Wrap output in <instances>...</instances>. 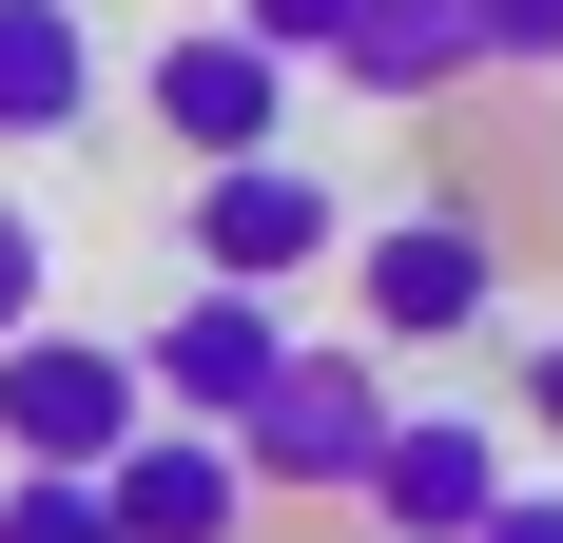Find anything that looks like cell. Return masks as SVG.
<instances>
[{
    "mask_svg": "<svg viewBox=\"0 0 563 543\" xmlns=\"http://www.w3.org/2000/svg\"><path fill=\"white\" fill-rule=\"evenodd\" d=\"M486 505H506V428L486 408H408L389 466H369V543H486Z\"/></svg>",
    "mask_w": 563,
    "mask_h": 543,
    "instance_id": "cell-7",
    "label": "cell"
},
{
    "mask_svg": "<svg viewBox=\"0 0 563 543\" xmlns=\"http://www.w3.org/2000/svg\"><path fill=\"white\" fill-rule=\"evenodd\" d=\"M525 428L563 446V330H525Z\"/></svg>",
    "mask_w": 563,
    "mask_h": 543,
    "instance_id": "cell-15",
    "label": "cell"
},
{
    "mask_svg": "<svg viewBox=\"0 0 563 543\" xmlns=\"http://www.w3.org/2000/svg\"><path fill=\"white\" fill-rule=\"evenodd\" d=\"M98 136V0H0V156Z\"/></svg>",
    "mask_w": 563,
    "mask_h": 543,
    "instance_id": "cell-9",
    "label": "cell"
},
{
    "mask_svg": "<svg viewBox=\"0 0 563 543\" xmlns=\"http://www.w3.org/2000/svg\"><path fill=\"white\" fill-rule=\"evenodd\" d=\"M20 330H58V233H40V195H0V350Z\"/></svg>",
    "mask_w": 563,
    "mask_h": 543,
    "instance_id": "cell-11",
    "label": "cell"
},
{
    "mask_svg": "<svg viewBox=\"0 0 563 543\" xmlns=\"http://www.w3.org/2000/svg\"><path fill=\"white\" fill-rule=\"evenodd\" d=\"M136 98H156V136L195 175H233V156H291V98H311V78L253 58V20H175V40L136 58Z\"/></svg>",
    "mask_w": 563,
    "mask_h": 543,
    "instance_id": "cell-4",
    "label": "cell"
},
{
    "mask_svg": "<svg viewBox=\"0 0 563 543\" xmlns=\"http://www.w3.org/2000/svg\"><path fill=\"white\" fill-rule=\"evenodd\" d=\"M350 291H369V350H466V330L506 311V233L486 195H408V214L350 233Z\"/></svg>",
    "mask_w": 563,
    "mask_h": 543,
    "instance_id": "cell-3",
    "label": "cell"
},
{
    "mask_svg": "<svg viewBox=\"0 0 563 543\" xmlns=\"http://www.w3.org/2000/svg\"><path fill=\"white\" fill-rule=\"evenodd\" d=\"M389 428H408L389 350H291V388L253 408V428H233V466H253V505H369Z\"/></svg>",
    "mask_w": 563,
    "mask_h": 543,
    "instance_id": "cell-2",
    "label": "cell"
},
{
    "mask_svg": "<svg viewBox=\"0 0 563 543\" xmlns=\"http://www.w3.org/2000/svg\"><path fill=\"white\" fill-rule=\"evenodd\" d=\"M233 20H253V58H291V78H331V58H350V20H369V0H233Z\"/></svg>",
    "mask_w": 563,
    "mask_h": 543,
    "instance_id": "cell-12",
    "label": "cell"
},
{
    "mask_svg": "<svg viewBox=\"0 0 563 543\" xmlns=\"http://www.w3.org/2000/svg\"><path fill=\"white\" fill-rule=\"evenodd\" d=\"M98 505H117V543H253V466H233L214 428H175V408L117 446V486H98Z\"/></svg>",
    "mask_w": 563,
    "mask_h": 543,
    "instance_id": "cell-8",
    "label": "cell"
},
{
    "mask_svg": "<svg viewBox=\"0 0 563 543\" xmlns=\"http://www.w3.org/2000/svg\"><path fill=\"white\" fill-rule=\"evenodd\" d=\"M486 543H563V486H506V505H486Z\"/></svg>",
    "mask_w": 563,
    "mask_h": 543,
    "instance_id": "cell-16",
    "label": "cell"
},
{
    "mask_svg": "<svg viewBox=\"0 0 563 543\" xmlns=\"http://www.w3.org/2000/svg\"><path fill=\"white\" fill-rule=\"evenodd\" d=\"M136 369H156L175 428H214V446H233V428L291 388V311H273V291H175V311L136 330Z\"/></svg>",
    "mask_w": 563,
    "mask_h": 543,
    "instance_id": "cell-5",
    "label": "cell"
},
{
    "mask_svg": "<svg viewBox=\"0 0 563 543\" xmlns=\"http://www.w3.org/2000/svg\"><path fill=\"white\" fill-rule=\"evenodd\" d=\"M0 543H117L98 486H40V466H0Z\"/></svg>",
    "mask_w": 563,
    "mask_h": 543,
    "instance_id": "cell-13",
    "label": "cell"
},
{
    "mask_svg": "<svg viewBox=\"0 0 563 543\" xmlns=\"http://www.w3.org/2000/svg\"><path fill=\"white\" fill-rule=\"evenodd\" d=\"M331 233H350V214H331V175H311V156H233V175H195L175 253H195V291H291Z\"/></svg>",
    "mask_w": 563,
    "mask_h": 543,
    "instance_id": "cell-6",
    "label": "cell"
},
{
    "mask_svg": "<svg viewBox=\"0 0 563 543\" xmlns=\"http://www.w3.org/2000/svg\"><path fill=\"white\" fill-rule=\"evenodd\" d=\"M195 20H233V0H195Z\"/></svg>",
    "mask_w": 563,
    "mask_h": 543,
    "instance_id": "cell-17",
    "label": "cell"
},
{
    "mask_svg": "<svg viewBox=\"0 0 563 543\" xmlns=\"http://www.w3.org/2000/svg\"><path fill=\"white\" fill-rule=\"evenodd\" d=\"M136 428H156V369H136L117 330H20V350H0V466H40V486H117Z\"/></svg>",
    "mask_w": 563,
    "mask_h": 543,
    "instance_id": "cell-1",
    "label": "cell"
},
{
    "mask_svg": "<svg viewBox=\"0 0 563 543\" xmlns=\"http://www.w3.org/2000/svg\"><path fill=\"white\" fill-rule=\"evenodd\" d=\"M331 78H350V98H389V117H428V98H466V78H486V0H369Z\"/></svg>",
    "mask_w": 563,
    "mask_h": 543,
    "instance_id": "cell-10",
    "label": "cell"
},
{
    "mask_svg": "<svg viewBox=\"0 0 563 543\" xmlns=\"http://www.w3.org/2000/svg\"><path fill=\"white\" fill-rule=\"evenodd\" d=\"M486 78H563V0H486Z\"/></svg>",
    "mask_w": 563,
    "mask_h": 543,
    "instance_id": "cell-14",
    "label": "cell"
}]
</instances>
